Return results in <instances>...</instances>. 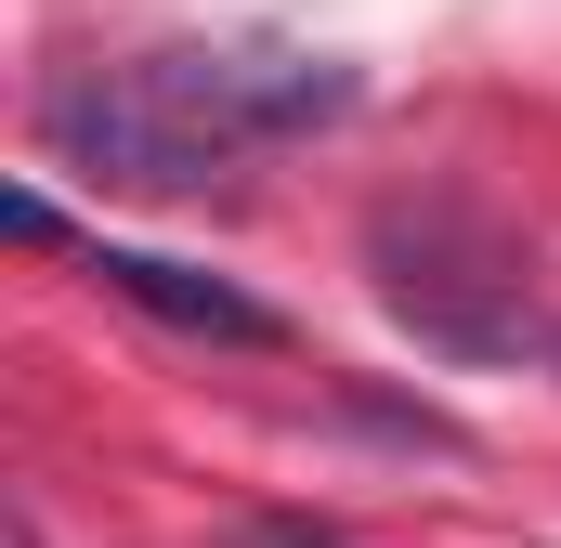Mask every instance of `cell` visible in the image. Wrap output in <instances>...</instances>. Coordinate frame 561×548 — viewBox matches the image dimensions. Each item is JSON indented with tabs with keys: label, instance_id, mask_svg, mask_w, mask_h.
<instances>
[{
	"label": "cell",
	"instance_id": "5",
	"mask_svg": "<svg viewBox=\"0 0 561 548\" xmlns=\"http://www.w3.org/2000/svg\"><path fill=\"white\" fill-rule=\"evenodd\" d=\"M0 222H13V236H26V249H53V236H66V222H53V196H39V183H13V209H0Z\"/></svg>",
	"mask_w": 561,
	"mask_h": 548
},
{
	"label": "cell",
	"instance_id": "3",
	"mask_svg": "<svg viewBox=\"0 0 561 548\" xmlns=\"http://www.w3.org/2000/svg\"><path fill=\"white\" fill-rule=\"evenodd\" d=\"M92 274H105L131 313L209 340V353H287V313H275V300H249L236 274H209V262H170V249H118V236H92Z\"/></svg>",
	"mask_w": 561,
	"mask_h": 548
},
{
	"label": "cell",
	"instance_id": "1",
	"mask_svg": "<svg viewBox=\"0 0 561 548\" xmlns=\"http://www.w3.org/2000/svg\"><path fill=\"white\" fill-rule=\"evenodd\" d=\"M366 262H379V300L419 327L431 353H457V366H496V353H523L536 340V274H523V236L496 222V209H470V196H392L379 222H366Z\"/></svg>",
	"mask_w": 561,
	"mask_h": 548
},
{
	"label": "cell",
	"instance_id": "2",
	"mask_svg": "<svg viewBox=\"0 0 561 548\" xmlns=\"http://www.w3.org/2000/svg\"><path fill=\"white\" fill-rule=\"evenodd\" d=\"M39 144H53L66 170H92V183H131V196H196V183L249 170V157H222V144L157 92V66L53 79V92H39Z\"/></svg>",
	"mask_w": 561,
	"mask_h": 548
},
{
	"label": "cell",
	"instance_id": "4",
	"mask_svg": "<svg viewBox=\"0 0 561 548\" xmlns=\"http://www.w3.org/2000/svg\"><path fill=\"white\" fill-rule=\"evenodd\" d=\"M236 548H353V536H340V523H300V510H262Z\"/></svg>",
	"mask_w": 561,
	"mask_h": 548
}]
</instances>
